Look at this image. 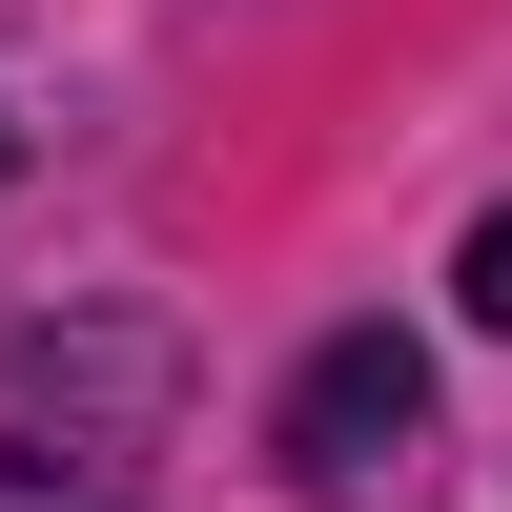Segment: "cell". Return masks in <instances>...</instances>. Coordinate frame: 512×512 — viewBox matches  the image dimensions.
<instances>
[{
    "label": "cell",
    "mask_w": 512,
    "mask_h": 512,
    "mask_svg": "<svg viewBox=\"0 0 512 512\" xmlns=\"http://www.w3.org/2000/svg\"><path fill=\"white\" fill-rule=\"evenodd\" d=\"M0 185H21V123H0Z\"/></svg>",
    "instance_id": "cell-4"
},
{
    "label": "cell",
    "mask_w": 512,
    "mask_h": 512,
    "mask_svg": "<svg viewBox=\"0 0 512 512\" xmlns=\"http://www.w3.org/2000/svg\"><path fill=\"white\" fill-rule=\"evenodd\" d=\"M410 410H431V349H410V328H328V349L287 369V472H308V492L390 472V451H410Z\"/></svg>",
    "instance_id": "cell-2"
},
{
    "label": "cell",
    "mask_w": 512,
    "mask_h": 512,
    "mask_svg": "<svg viewBox=\"0 0 512 512\" xmlns=\"http://www.w3.org/2000/svg\"><path fill=\"white\" fill-rule=\"evenodd\" d=\"M451 287H472V328H492V349H512V205H492V226H472V267H451Z\"/></svg>",
    "instance_id": "cell-3"
},
{
    "label": "cell",
    "mask_w": 512,
    "mask_h": 512,
    "mask_svg": "<svg viewBox=\"0 0 512 512\" xmlns=\"http://www.w3.org/2000/svg\"><path fill=\"white\" fill-rule=\"evenodd\" d=\"M164 431H185V349L144 308H82L0 349V512H144Z\"/></svg>",
    "instance_id": "cell-1"
}]
</instances>
